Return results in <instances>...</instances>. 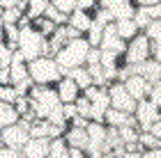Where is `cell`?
<instances>
[{"label":"cell","instance_id":"1","mask_svg":"<svg viewBox=\"0 0 161 158\" xmlns=\"http://www.w3.org/2000/svg\"><path fill=\"white\" fill-rule=\"evenodd\" d=\"M87 51H90V46H87L85 37H76V39H69L67 44H62V48L55 53V64L60 67L62 76L67 74L69 69H76V67H83L85 64V57H87Z\"/></svg>","mask_w":161,"mask_h":158},{"label":"cell","instance_id":"16","mask_svg":"<svg viewBox=\"0 0 161 158\" xmlns=\"http://www.w3.org/2000/svg\"><path fill=\"white\" fill-rule=\"evenodd\" d=\"M9 83L16 85L19 80H23V78H28V62L23 60V55H21L19 51L12 53V62H9Z\"/></svg>","mask_w":161,"mask_h":158},{"label":"cell","instance_id":"23","mask_svg":"<svg viewBox=\"0 0 161 158\" xmlns=\"http://www.w3.org/2000/svg\"><path fill=\"white\" fill-rule=\"evenodd\" d=\"M32 30L35 32H37V34H42V37L44 39H48L51 37V34H53L55 32V23H53V21H51V18H46V16H39V18H32Z\"/></svg>","mask_w":161,"mask_h":158},{"label":"cell","instance_id":"29","mask_svg":"<svg viewBox=\"0 0 161 158\" xmlns=\"http://www.w3.org/2000/svg\"><path fill=\"white\" fill-rule=\"evenodd\" d=\"M92 21H94V23H97V25L106 28V25H111V23H113L115 18H113V14L108 12V9H104V7H97V9L92 12Z\"/></svg>","mask_w":161,"mask_h":158},{"label":"cell","instance_id":"11","mask_svg":"<svg viewBox=\"0 0 161 158\" xmlns=\"http://www.w3.org/2000/svg\"><path fill=\"white\" fill-rule=\"evenodd\" d=\"M122 85H124V89L131 94V99H134V101H143V99H147L150 87H152V85L145 80L143 76H138V74H131L127 80H122Z\"/></svg>","mask_w":161,"mask_h":158},{"label":"cell","instance_id":"54","mask_svg":"<svg viewBox=\"0 0 161 158\" xmlns=\"http://www.w3.org/2000/svg\"><path fill=\"white\" fill-rule=\"evenodd\" d=\"M0 147H5V142H3V135H0Z\"/></svg>","mask_w":161,"mask_h":158},{"label":"cell","instance_id":"9","mask_svg":"<svg viewBox=\"0 0 161 158\" xmlns=\"http://www.w3.org/2000/svg\"><path fill=\"white\" fill-rule=\"evenodd\" d=\"M0 135H3V142L5 147H12V149H23V145L28 140H30V135H28V126H23L21 121L16 124H9L5 128H0Z\"/></svg>","mask_w":161,"mask_h":158},{"label":"cell","instance_id":"13","mask_svg":"<svg viewBox=\"0 0 161 158\" xmlns=\"http://www.w3.org/2000/svg\"><path fill=\"white\" fill-rule=\"evenodd\" d=\"M134 74L138 76H143L145 80H147L150 85H154V83H161V62L157 60H145L143 64H138V67H134Z\"/></svg>","mask_w":161,"mask_h":158},{"label":"cell","instance_id":"10","mask_svg":"<svg viewBox=\"0 0 161 158\" xmlns=\"http://www.w3.org/2000/svg\"><path fill=\"white\" fill-rule=\"evenodd\" d=\"M115 23V21H113ZM106 25L104 30H101V41H99V51H111V53H124V46H127V41H122L118 37V32H115V25Z\"/></svg>","mask_w":161,"mask_h":158},{"label":"cell","instance_id":"4","mask_svg":"<svg viewBox=\"0 0 161 158\" xmlns=\"http://www.w3.org/2000/svg\"><path fill=\"white\" fill-rule=\"evenodd\" d=\"M16 51L23 55L25 62H30V60H35V57L44 55V51H46V39L35 32L32 25L19 28V46H16Z\"/></svg>","mask_w":161,"mask_h":158},{"label":"cell","instance_id":"6","mask_svg":"<svg viewBox=\"0 0 161 158\" xmlns=\"http://www.w3.org/2000/svg\"><path fill=\"white\" fill-rule=\"evenodd\" d=\"M124 62L131 64V67H138V64H143L145 60H150V39L145 37L143 32H138L134 39L127 41V46H124Z\"/></svg>","mask_w":161,"mask_h":158},{"label":"cell","instance_id":"35","mask_svg":"<svg viewBox=\"0 0 161 158\" xmlns=\"http://www.w3.org/2000/svg\"><path fill=\"white\" fill-rule=\"evenodd\" d=\"M16 89H14V85H0V101H3V103H14V101H16Z\"/></svg>","mask_w":161,"mask_h":158},{"label":"cell","instance_id":"7","mask_svg":"<svg viewBox=\"0 0 161 158\" xmlns=\"http://www.w3.org/2000/svg\"><path fill=\"white\" fill-rule=\"evenodd\" d=\"M106 94H108V101H111V108H115V110H122V112H129V115H134L136 101L131 99V94H129L127 89H124V85H122L120 80L108 83Z\"/></svg>","mask_w":161,"mask_h":158},{"label":"cell","instance_id":"24","mask_svg":"<svg viewBox=\"0 0 161 158\" xmlns=\"http://www.w3.org/2000/svg\"><path fill=\"white\" fill-rule=\"evenodd\" d=\"M16 121H19V115L14 110V105L0 101V128H5L9 124H16Z\"/></svg>","mask_w":161,"mask_h":158},{"label":"cell","instance_id":"12","mask_svg":"<svg viewBox=\"0 0 161 158\" xmlns=\"http://www.w3.org/2000/svg\"><path fill=\"white\" fill-rule=\"evenodd\" d=\"M53 87H55V94H58V99H60V103H74L76 99L80 96L78 85L71 80L69 76H62L60 80L53 85Z\"/></svg>","mask_w":161,"mask_h":158},{"label":"cell","instance_id":"3","mask_svg":"<svg viewBox=\"0 0 161 158\" xmlns=\"http://www.w3.org/2000/svg\"><path fill=\"white\" fill-rule=\"evenodd\" d=\"M28 101H30V110L37 119H46L48 112L55 105H60L55 87H46V85H32V89L28 92Z\"/></svg>","mask_w":161,"mask_h":158},{"label":"cell","instance_id":"30","mask_svg":"<svg viewBox=\"0 0 161 158\" xmlns=\"http://www.w3.org/2000/svg\"><path fill=\"white\" fill-rule=\"evenodd\" d=\"M21 16H23V12H19L16 7H5L3 14H0V21L7 23V25H16Z\"/></svg>","mask_w":161,"mask_h":158},{"label":"cell","instance_id":"14","mask_svg":"<svg viewBox=\"0 0 161 158\" xmlns=\"http://www.w3.org/2000/svg\"><path fill=\"white\" fill-rule=\"evenodd\" d=\"M46 151H48L46 138H30L21 149V156L23 158H46Z\"/></svg>","mask_w":161,"mask_h":158},{"label":"cell","instance_id":"8","mask_svg":"<svg viewBox=\"0 0 161 158\" xmlns=\"http://www.w3.org/2000/svg\"><path fill=\"white\" fill-rule=\"evenodd\" d=\"M134 119L141 131H147L152 121H161V112H159V105H154L152 101L143 99V101H136L134 108Z\"/></svg>","mask_w":161,"mask_h":158},{"label":"cell","instance_id":"17","mask_svg":"<svg viewBox=\"0 0 161 158\" xmlns=\"http://www.w3.org/2000/svg\"><path fill=\"white\" fill-rule=\"evenodd\" d=\"M104 124L113 126V128H120V126H127V124H136V119H134V115H129V112L108 108V110L104 112Z\"/></svg>","mask_w":161,"mask_h":158},{"label":"cell","instance_id":"26","mask_svg":"<svg viewBox=\"0 0 161 158\" xmlns=\"http://www.w3.org/2000/svg\"><path fill=\"white\" fill-rule=\"evenodd\" d=\"M48 126H51L48 119H35L32 124L28 126V135H30V138H46L48 140Z\"/></svg>","mask_w":161,"mask_h":158},{"label":"cell","instance_id":"47","mask_svg":"<svg viewBox=\"0 0 161 158\" xmlns=\"http://www.w3.org/2000/svg\"><path fill=\"white\" fill-rule=\"evenodd\" d=\"M69 126H76V128H85V126H87V119H83V117H78V115H76L74 119H69Z\"/></svg>","mask_w":161,"mask_h":158},{"label":"cell","instance_id":"20","mask_svg":"<svg viewBox=\"0 0 161 158\" xmlns=\"http://www.w3.org/2000/svg\"><path fill=\"white\" fill-rule=\"evenodd\" d=\"M64 76H69L71 80H74L76 85H78V89L83 92L85 87H90L92 85V76H90V71H87V67L83 64V67H76V69H69Z\"/></svg>","mask_w":161,"mask_h":158},{"label":"cell","instance_id":"48","mask_svg":"<svg viewBox=\"0 0 161 158\" xmlns=\"http://www.w3.org/2000/svg\"><path fill=\"white\" fill-rule=\"evenodd\" d=\"M69 158H87V156H85V149H78V147H69Z\"/></svg>","mask_w":161,"mask_h":158},{"label":"cell","instance_id":"33","mask_svg":"<svg viewBox=\"0 0 161 158\" xmlns=\"http://www.w3.org/2000/svg\"><path fill=\"white\" fill-rule=\"evenodd\" d=\"M44 16H46V18H51L55 25H64V23H67V14L58 12V9H55V7L51 5V3H48V7H46V12H44Z\"/></svg>","mask_w":161,"mask_h":158},{"label":"cell","instance_id":"49","mask_svg":"<svg viewBox=\"0 0 161 158\" xmlns=\"http://www.w3.org/2000/svg\"><path fill=\"white\" fill-rule=\"evenodd\" d=\"M147 131H150L152 135H154V138H161V121H152Z\"/></svg>","mask_w":161,"mask_h":158},{"label":"cell","instance_id":"27","mask_svg":"<svg viewBox=\"0 0 161 158\" xmlns=\"http://www.w3.org/2000/svg\"><path fill=\"white\" fill-rule=\"evenodd\" d=\"M48 7V0H28V7H25V16L28 18H39L44 16V12H46Z\"/></svg>","mask_w":161,"mask_h":158},{"label":"cell","instance_id":"36","mask_svg":"<svg viewBox=\"0 0 161 158\" xmlns=\"http://www.w3.org/2000/svg\"><path fill=\"white\" fill-rule=\"evenodd\" d=\"M48 3L53 5V7H55L58 12L67 14V16H69V14H71V12L76 9V0H48Z\"/></svg>","mask_w":161,"mask_h":158},{"label":"cell","instance_id":"50","mask_svg":"<svg viewBox=\"0 0 161 158\" xmlns=\"http://www.w3.org/2000/svg\"><path fill=\"white\" fill-rule=\"evenodd\" d=\"M0 85H12L9 83V71L7 69H0Z\"/></svg>","mask_w":161,"mask_h":158},{"label":"cell","instance_id":"38","mask_svg":"<svg viewBox=\"0 0 161 158\" xmlns=\"http://www.w3.org/2000/svg\"><path fill=\"white\" fill-rule=\"evenodd\" d=\"M14 89H16V94H19V96H28V92L32 89V80H30V76L23 78V80H19L16 85H14Z\"/></svg>","mask_w":161,"mask_h":158},{"label":"cell","instance_id":"43","mask_svg":"<svg viewBox=\"0 0 161 158\" xmlns=\"http://www.w3.org/2000/svg\"><path fill=\"white\" fill-rule=\"evenodd\" d=\"M0 158H23L19 149H12V147H0Z\"/></svg>","mask_w":161,"mask_h":158},{"label":"cell","instance_id":"22","mask_svg":"<svg viewBox=\"0 0 161 158\" xmlns=\"http://www.w3.org/2000/svg\"><path fill=\"white\" fill-rule=\"evenodd\" d=\"M46 158H69V145L64 142V138L48 140V151Z\"/></svg>","mask_w":161,"mask_h":158},{"label":"cell","instance_id":"2","mask_svg":"<svg viewBox=\"0 0 161 158\" xmlns=\"http://www.w3.org/2000/svg\"><path fill=\"white\" fill-rule=\"evenodd\" d=\"M28 76H30L32 85H46V87H53V85L62 78V71L55 64L53 57L39 55V57H35V60L28 62Z\"/></svg>","mask_w":161,"mask_h":158},{"label":"cell","instance_id":"46","mask_svg":"<svg viewBox=\"0 0 161 158\" xmlns=\"http://www.w3.org/2000/svg\"><path fill=\"white\" fill-rule=\"evenodd\" d=\"M141 158H161V149H141Z\"/></svg>","mask_w":161,"mask_h":158},{"label":"cell","instance_id":"39","mask_svg":"<svg viewBox=\"0 0 161 158\" xmlns=\"http://www.w3.org/2000/svg\"><path fill=\"white\" fill-rule=\"evenodd\" d=\"M12 53L5 44H0V69H9V62H12Z\"/></svg>","mask_w":161,"mask_h":158},{"label":"cell","instance_id":"28","mask_svg":"<svg viewBox=\"0 0 161 158\" xmlns=\"http://www.w3.org/2000/svg\"><path fill=\"white\" fill-rule=\"evenodd\" d=\"M138 145H141V149H161V138H154L150 131H141L138 133Z\"/></svg>","mask_w":161,"mask_h":158},{"label":"cell","instance_id":"15","mask_svg":"<svg viewBox=\"0 0 161 158\" xmlns=\"http://www.w3.org/2000/svg\"><path fill=\"white\" fill-rule=\"evenodd\" d=\"M67 25L74 28V30L83 37V34L87 32V28L92 25V12H83V9H74L67 16Z\"/></svg>","mask_w":161,"mask_h":158},{"label":"cell","instance_id":"41","mask_svg":"<svg viewBox=\"0 0 161 158\" xmlns=\"http://www.w3.org/2000/svg\"><path fill=\"white\" fill-rule=\"evenodd\" d=\"M76 115H78V112H76V105H74V103H62V117L67 119V124H69V119L76 117Z\"/></svg>","mask_w":161,"mask_h":158},{"label":"cell","instance_id":"51","mask_svg":"<svg viewBox=\"0 0 161 158\" xmlns=\"http://www.w3.org/2000/svg\"><path fill=\"white\" fill-rule=\"evenodd\" d=\"M136 7H147V5H154V3H161V0H131Z\"/></svg>","mask_w":161,"mask_h":158},{"label":"cell","instance_id":"5","mask_svg":"<svg viewBox=\"0 0 161 158\" xmlns=\"http://www.w3.org/2000/svg\"><path fill=\"white\" fill-rule=\"evenodd\" d=\"M87 101H90V121H99L104 124V112L111 108V101H108V94L104 87H97V85H90L80 92Z\"/></svg>","mask_w":161,"mask_h":158},{"label":"cell","instance_id":"19","mask_svg":"<svg viewBox=\"0 0 161 158\" xmlns=\"http://www.w3.org/2000/svg\"><path fill=\"white\" fill-rule=\"evenodd\" d=\"M64 142L69 147H78V149H85L87 147V131L85 128H76V126H67L64 131Z\"/></svg>","mask_w":161,"mask_h":158},{"label":"cell","instance_id":"53","mask_svg":"<svg viewBox=\"0 0 161 158\" xmlns=\"http://www.w3.org/2000/svg\"><path fill=\"white\" fill-rule=\"evenodd\" d=\"M3 41H5V23L0 21V44H3Z\"/></svg>","mask_w":161,"mask_h":158},{"label":"cell","instance_id":"37","mask_svg":"<svg viewBox=\"0 0 161 158\" xmlns=\"http://www.w3.org/2000/svg\"><path fill=\"white\" fill-rule=\"evenodd\" d=\"M12 105H14V110H16L19 117H23L25 112H30V101H28V96H16V101Z\"/></svg>","mask_w":161,"mask_h":158},{"label":"cell","instance_id":"52","mask_svg":"<svg viewBox=\"0 0 161 158\" xmlns=\"http://www.w3.org/2000/svg\"><path fill=\"white\" fill-rule=\"evenodd\" d=\"M122 158H141V151H124Z\"/></svg>","mask_w":161,"mask_h":158},{"label":"cell","instance_id":"21","mask_svg":"<svg viewBox=\"0 0 161 158\" xmlns=\"http://www.w3.org/2000/svg\"><path fill=\"white\" fill-rule=\"evenodd\" d=\"M115 32H118V37L122 39V41H129V39H134L136 34H138V28H136V23L131 18H122V21H115Z\"/></svg>","mask_w":161,"mask_h":158},{"label":"cell","instance_id":"44","mask_svg":"<svg viewBox=\"0 0 161 158\" xmlns=\"http://www.w3.org/2000/svg\"><path fill=\"white\" fill-rule=\"evenodd\" d=\"M150 57L161 62V41H150Z\"/></svg>","mask_w":161,"mask_h":158},{"label":"cell","instance_id":"40","mask_svg":"<svg viewBox=\"0 0 161 158\" xmlns=\"http://www.w3.org/2000/svg\"><path fill=\"white\" fill-rule=\"evenodd\" d=\"M147 101H152L154 105L161 108V83H154L150 87V94H147Z\"/></svg>","mask_w":161,"mask_h":158},{"label":"cell","instance_id":"34","mask_svg":"<svg viewBox=\"0 0 161 158\" xmlns=\"http://www.w3.org/2000/svg\"><path fill=\"white\" fill-rule=\"evenodd\" d=\"M74 105H76V112H78V117H83V119H87L90 121V101L80 94L76 101H74Z\"/></svg>","mask_w":161,"mask_h":158},{"label":"cell","instance_id":"45","mask_svg":"<svg viewBox=\"0 0 161 158\" xmlns=\"http://www.w3.org/2000/svg\"><path fill=\"white\" fill-rule=\"evenodd\" d=\"M99 57H101L99 48H90V51H87V57H85V64H99Z\"/></svg>","mask_w":161,"mask_h":158},{"label":"cell","instance_id":"42","mask_svg":"<svg viewBox=\"0 0 161 158\" xmlns=\"http://www.w3.org/2000/svg\"><path fill=\"white\" fill-rule=\"evenodd\" d=\"M76 9L94 12V9H97V0H76Z\"/></svg>","mask_w":161,"mask_h":158},{"label":"cell","instance_id":"18","mask_svg":"<svg viewBox=\"0 0 161 158\" xmlns=\"http://www.w3.org/2000/svg\"><path fill=\"white\" fill-rule=\"evenodd\" d=\"M108 12L113 14L115 21H122V18H134V12H136V5L131 0H113Z\"/></svg>","mask_w":161,"mask_h":158},{"label":"cell","instance_id":"32","mask_svg":"<svg viewBox=\"0 0 161 158\" xmlns=\"http://www.w3.org/2000/svg\"><path fill=\"white\" fill-rule=\"evenodd\" d=\"M143 34H145L150 41H161V18H159V21H150L147 28L143 30Z\"/></svg>","mask_w":161,"mask_h":158},{"label":"cell","instance_id":"25","mask_svg":"<svg viewBox=\"0 0 161 158\" xmlns=\"http://www.w3.org/2000/svg\"><path fill=\"white\" fill-rule=\"evenodd\" d=\"M138 133H141L138 124H127V126H120V128H118V135H120L122 145H131V142H138Z\"/></svg>","mask_w":161,"mask_h":158},{"label":"cell","instance_id":"31","mask_svg":"<svg viewBox=\"0 0 161 158\" xmlns=\"http://www.w3.org/2000/svg\"><path fill=\"white\" fill-rule=\"evenodd\" d=\"M136 23V28H138V32H143L145 28H147V23H150V16H147V12H145V7H136V12H134V18H131Z\"/></svg>","mask_w":161,"mask_h":158}]
</instances>
